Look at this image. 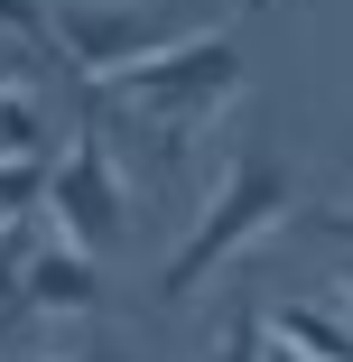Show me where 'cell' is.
Segmentation results:
<instances>
[{
    "label": "cell",
    "mask_w": 353,
    "mask_h": 362,
    "mask_svg": "<svg viewBox=\"0 0 353 362\" xmlns=\"http://www.w3.org/2000/svg\"><path fill=\"white\" fill-rule=\"evenodd\" d=\"M103 84H112V103L139 112V130L177 158L186 139L204 130V112L242 93V47H233V37H177V47L121 65V75H103Z\"/></svg>",
    "instance_id": "6da1fadb"
},
{
    "label": "cell",
    "mask_w": 353,
    "mask_h": 362,
    "mask_svg": "<svg viewBox=\"0 0 353 362\" xmlns=\"http://www.w3.org/2000/svg\"><path fill=\"white\" fill-rule=\"evenodd\" d=\"M289 204H298V186H289V158L251 139V149L224 168V186H214V204H204V223L186 233V251L158 269V298H195V288L214 279V269H224V260L251 242V233H270Z\"/></svg>",
    "instance_id": "7a4b0ae2"
},
{
    "label": "cell",
    "mask_w": 353,
    "mask_h": 362,
    "mask_svg": "<svg viewBox=\"0 0 353 362\" xmlns=\"http://www.w3.org/2000/svg\"><path fill=\"white\" fill-rule=\"evenodd\" d=\"M47 214L65 223V242L75 251H112L121 242V177H112V149H103V130H84L75 149L56 158V195H47Z\"/></svg>",
    "instance_id": "3957f363"
},
{
    "label": "cell",
    "mask_w": 353,
    "mask_h": 362,
    "mask_svg": "<svg viewBox=\"0 0 353 362\" xmlns=\"http://www.w3.org/2000/svg\"><path fill=\"white\" fill-rule=\"evenodd\" d=\"M56 47H65V65L75 75H121V65H139V56H158V47H177L149 10H93V0H56Z\"/></svg>",
    "instance_id": "277c9868"
},
{
    "label": "cell",
    "mask_w": 353,
    "mask_h": 362,
    "mask_svg": "<svg viewBox=\"0 0 353 362\" xmlns=\"http://www.w3.org/2000/svg\"><path fill=\"white\" fill-rule=\"evenodd\" d=\"M28 307L37 316H93L103 307V269H93V251H37L28 260Z\"/></svg>",
    "instance_id": "5b68a950"
},
{
    "label": "cell",
    "mask_w": 353,
    "mask_h": 362,
    "mask_svg": "<svg viewBox=\"0 0 353 362\" xmlns=\"http://www.w3.org/2000/svg\"><path fill=\"white\" fill-rule=\"evenodd\" d=\"M270 334H289L307 362H353V325L325 316V307H298V298H289V307H270Z\"/></svg>",
    "instance_id": "8992f818"
},
{
    "label": "cell",
    "mask_w": 353,
    "mask_h": 362,
    "mask_svg": "<svg viewBox=\"0 0 353 362\" xmlns=\"http://www.w3.org/2000/svg\"><path fill=\"white\" fill-rule=\"evenodd\" d=\"M0 158H47V112L28 84H0Z\"/></svg>",
    "instance_id": "52a82bcc"
},
{
    "label": "cell",
    "mask_w": 353,
    "mask_h": 362,
    "mask_svg": "<svg viewBox=\"0 0 353 362\" xmlns=\"http://www.w3.org/2000/svg\"><path fill=\"white\" fill-rule=\"evenodd\" d=\"M47 195H56L47 158H0V233H19V214H37Z\"/></svg>",
    "instance_id": "ba28073f"
},
{
    "label": "cell",
    "mask_w": 353,
    "mask_h": 362,
    "mask_svg": "<svg viewBox=\"0 0 353 362\" xmlns=\"http://www.w3.org/2000/svg\"><path fill=\"white\" fill-rule=\"evenodd\" d=\"M28 233H0V325H10V316H28Z\"/></svg>",
    "instance_id": "9c48e42d"
},
{
    "label": "cell",
    "mask_w": 353,
    "mask_h": 362,
    "mask_svg": "<svg viewBox=\"0 0 353 362\" xmlns=\"http://www.w3.org/2000/svg\"><path fill=\"white\" fill-rule=\"evenodd\" d=\"M0 28L28 37V47H47V56L65 65V47H56V0H0Z\"/></svg>",
    "instance_id": "30bf717a"
},
{
    "label": "cell",
    "mask_w": 353,
    "mask_h": 362,
    "mask_svg": "<svg viewBox=\"0 0 353 362\" xmlns=\"http://www.w3.org/2000/svg\"><path fill=\"white\" fill-rule=\"evenodd\" d=\"M260 353H270V316H260V307H242V316L224 325V344H214V362H260Z\"/></svg>",
    "instance_id": "8fae6325"
},
{
    "label": "cell",
    "mask_w": 353,
    "mask_h": 362,
    "mask_svg": "<svg viewBox=\"0 0 353 362\" xmlns=\"http://www.w3.org/2000/svg\"><path fill=\"white\" fill-rule=\"evenodd\" d=\"M260 362H307V353H298L289 334H270V353H260Z\"/></svg>",
    "instance_id": "7c38bea8"
},
{
    "label": "cell",
    "mask_w": 353,
    "mask_h": 362,
    "mask_svg": "<svg viewBox=\"0 0 353 362\" xmlns=\"http://www.w3.org/2000/svg\"><path fill=\"white\" fill-rule=\"evenodd\" d=\"M344 288H353V251H344Z\"/></svg>",
    "instance_id": "4fadbf2b"
},
{
    "label": "cell",
    "mask_w": 353,
    "mask_h": 362,
    "mask_svg": "<svg viewBox=\"0 0 353 362\" xmlns=\"http://www.w3.org/2000/svg\"><path fill=\"white\" fill-rule=\"evenodd\" d=\"M242 10H270V0H242Z\"/></svg>",
    "instance_id": "5bb4252c"
},
{
    "label": "cell",
    "mask_w": 353,
    "mask_h": 362,
    "mask_svg": "<svg viewBox=\"0 0 353 362\" xmlns=\"http://www.w3.org/2000/svg\"><path fill=\"white\" fill-rule=\"evenodd\" d=\"M84 362H112V353H84Z\"/></svg>",
    "instance_id": "9a60e30c"
}]
</instances>
